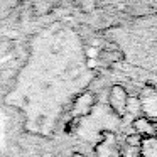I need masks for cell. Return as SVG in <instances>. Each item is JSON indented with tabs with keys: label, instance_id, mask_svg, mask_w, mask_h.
<instances>
[{
	"label": "cell",
	"instance_id": "52a82bcc",
	"mask_svg": "<svg viewBox=\"0 0 157 157\" xmlns=\"http://www.w3.org/2000/svg\"><path fill=\"white\" fill-rule=\"evenodd\" d=\"M63 2H66V0H31V5L36 15H48Z\"/></svg>",
	"mask_w": 157,
	"mask_h": 157
},
{
	"label": "cell",
	"instance_id": "5bb4252c",
	"mask_svg": "<svg viewBox=\"0 0 157 157\" xmlns=\"http://www.w3.org/2000/svg\"><path fill=\"white\" fill-rule=\"evenodd\" d=\"M71 157H85V155H81V154H78V152H75V154H73V155Z\"/></svg>",
	"mask_w": 157,
	"mask_h": 157
},
{
	"label": "cell",
	"instance_id": "7a4b0ae2",
	"mask_svg": "<svg viewBox=\"0 0 157 157\" xmlns=\"http://www.w3.org/2000/svg\"><path fill=\"white\" fill-rule=\"evenodd\" d=\"M108 37L132 66L157 73V14L117 25L110 29Z\"/></svg>",
	"mask_w": 157,
	"mask_h": 157
},
{
	"label": "cell",
	"instance_id": "8992f818",
	"mask_svg": "<svg viewBox=\"0 0 157 157\" xmlns=\"http://www.w3.org/2000/svg\"><path fill=\"white\" fill-rule=\"evenodd\" d=\"M93 105H95V96H93L90 91H85L75 100V103H73L71 108H73V112H75L76 115H86V113L91 112Z\"/></svg>",
	"mask_w": 157,
	"mask_h": 157
},
{
	"label": "cell",
	"instance_id": "4fadbf2b",
	"mask_svg": "<svg viewBox=\"0 0 157 157\" xmlns=\"http://www.w3.org/2000/svg\"><path fill=\"white\" fill-rule=\"evenodd\" d=\"M127 140H128V145L140 147V140H142V137H140V135H130Z\"/></svg>",
	"mask_w": 157,
	"mask_h": 157
},
{
	"label": "cell",
	"instance_id": "5b68a950",
	"mask_svg": "<svg viewBox=\"0 0 157 157\" xmlns=\"http://www.w3.org/2000/svg\"><path fill=\"white\" fill-rule=\"evenodd\" d=\"M95 152H96V157H122L120 149L115 142V137L112 133H108L101 142L96 144Z\"/></svg>",
	"mask_w": 157,
	"mask_h": 157
},
{
	"label": "cell",
	"instance_id": "277c9868",
	"mask_svg": "<svg viewBox=\"0 0 157 157\" xmlns=\"http://www.w3.org/2000/svg\"><path fill=\"white\" fill-rule=\"evenodd\" d=\"M140 108L145 113V118H157V91L154 88H145L140 95Z\"/></svg>",
	"mask_w": 157,
	"mask_h": 157
},
{
	"label": "cell",
	"instance_id": "3957f363",
	"mask_svg": "<svg viewBox=\"0 0 157 157\" xmlns=\"http://www.w3.org/2000/svg\"><path fill=\"white\" fill-rule=\"evenodd\" d=\"M128 93L122 85H113L108 91V105L118 117L125 115L128 108Z\"/></svg>",
	"mask_w": 157,
	"mask_h": 157
},
{
	"label": "cell",
	"instance_id": "8fae6325",
	"mask_svg": "<svg viewBox=\"0 0 157 157\" xmlns=\"http://www.w3.org/2000/svg\"><path fill=\"white\" fill-rule=\"evenodd\" d=\"M71 2L83 12H91L96 7V0H71Z\"/></svg>",
	"mask_w": 157,
	"mask_h": 157
},
{
	"label": "cell",
	"instance_id": "30bf717a",
	"mask_svg": "<svg viewBox=\"0 0 157 157\" xmlns=\"http://www.w3.org/2000/svg\"><path fill=\"white\" fill-rule=\"evenodd\" d=\"M21 2L22 0H0V22L5 21L21 5Z\"/></svg>",
	"mask_w": 157,
	"mask_h": 157
},
{
	"label": "cell",
	"instance_id": "9c48e42d",
	"mask_svg": "<svg viewBox=\"0 0 157 157\" xmlns=\"http://www.w3.org/2000/svg\"><path fill=\"white\" fill-rule=\"evenodd\" d=\"M133 128H135L137 135H140V137H149V135H152V133L155 132L152 122H150L149 118H145V117L137 118L135 122H133Z\"/></svg>",
	"mask_w": 157,
	"mask_h": 157
},
{
	"label": "cell",
	"instance_id": "7c38bea8",
	"mask_svg": "<svg viewBox=\"0 0 157 157\" xmlns=\"http://www.w3.org/2000/svg\"><path fill=\"white\" fill-rule=\"evenodd\" d=\"M10 49H12V42L10 41H0V58H4Z\"/></svg>",
	"mask_w": 157,
	"mask_h": 157
},
{
	"label": "cell",
	"instance_id": "ba28073f",
	"mask_svg": "<svg viewBox=\"0 0 157 157\" xmlns=\"http://www.w3.org/2000/svg\"><path fill=\"white\" fill-rule=\"evenodd\" d=\"M139 150L142 157H157V135L142 137Z\"/></svg>",
	"mask_w": 157,
	"mask_h": 157
},
{
	"label": "cell",
	"instance_id": "9a60e30c",
	"mask_svg": "<svg viewBox=\"0 0 157 157\" xmlns=\"http://www.w3.org/2000/svg\"><path fill=\"white\" fill-rule=\"evenodd\" d=\"M155 135H157V127H155Z\"/></svg>",
	"mask_w": 157,
	"mask_h": 157
},
{
	"label": "cell",
	"instance_id": "6da1fadb",
	"mask_svg": "<svg viewBox=\"0 0 157 157\" xmlns=\"http://www.w3.org/2000/svg\"><path fill=\"white\" fill-rule=\"evenodd\" d=\"M93 73L71 29H49L34 37L29 59L15 78L7 103L25 118L27 130L51 135L59 118L86 91Z\"/></svg>",
	"mask_w": 157,
	"mask_h": 157
}]
</instances>
